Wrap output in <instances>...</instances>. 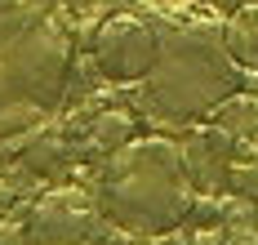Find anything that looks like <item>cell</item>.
Listing matches in <instances>:
<instances>
[{
  "mask_svg": "<svg viewBox=\"0 0 258 245\" xmlns=\"http://www.w3.org/2000/svg\"><path fill=\"white\" fill-rule=\"evenodd\" d=\"M249 98H254V103H258V85H254V94H249Z\"/></svg>",
  "mask_w": 258,
  "mask_h": 245,
  "instance_id": "obj_10",
  "label": "cell"
},
{
  "mask_svg": "<svg viewBox=\"0 0 258 245\" xmlns=\"http://www.w3.org/2000/svg\"><path fill=\"white\" fill-rule=\"evenodd\" d=\"M240 161L236 156V143L218 125H205L201 134H191L182 143V165H187V178L196 196H218L223 188H232V165Z\"/></svg>",
  "mask_w": 258,
  "mask_h": 245,
  "instance_id": "obj_6",
  "label": "cell"
},
{
  "mask_svg": "<svg viewBox=\"0 0 258 245\" xmlns=\"http://www.w3.org/2000/svg\"><path fill=\"white\" fill-rule=\"evenodd\" d=\"M223 45H227L232 63L245 76L258 72V0L254 5H236L223 18Z\"/></svg>",
  "mask_w": 258,
  "mask_h": 245,
  "instance_id": "obj_7",
  "label": "cell"
},
{
  "mask_svg": "<svg viewBox=\"0 0 258 245\" xmlns=\"http://www.w3.org/2000/svg\"><path fill=\"white\" fill-rule=\"evenodd\" d=\"M214 125L240 147V143L258 138V103H254V98H245V89H240L236 98H227L223 107L214 111Z\"/></svg>",
  "mask_w": 258,
  "mask_h": 245,
  "instance_id": "obj_8",
  "label": "cell"
},
{
  "mask_svg": "<svg viewBox=\"0 0 258 245\" xmlns=\"http://www.w3.org/2000/svg\"><path fill=\"white\" fill-rule=\"evenodd\" d=\"M245 89V72L223 45V23L174 18L160 31L156 63L143 81V107L156 120H196L214 116L227 98Z\"/></svg>",
  "mask_w": 258,
  "mask_h": 245,
  "instance_id": "obj_2",
  "label": "cell"
},
{
  "mask_svg": "<svg viewBox=\"0 0 258 245\" xmlns=\"http://www.w3.org/2000/svg\"><path fill=\"white\" fill-rule=\"evenodd\" d=\"M27 223H14V218H0V245H23Z\"/></svg>",
  "mask_w": 258,
  "mask_h": 245,
  "instance_id": "obj_9",
  "label": "cell"
},
{
  "mask_svg": "<svg viewBox=\"0 0 258 245\" xmlns=\"http://www.w3.org/2000/svg\"><path fill=\"white\" fill-rule=\"evenodd\" d=\"M196 188L187 178L182 147L169 138H129L103 165L98 210L134 236H165L187 223Z\"/></svg>",
  "mask_w": 258,
  "mask_h": 245,
  "instance_id": "obj_3",
  "label": "cell"
},
{
  "mask_svg": "<svg viewBox=\"0 0 258 245\" xmlns=\"http://www.w3.org/2000/svg\"><path fill=\"white\" fill-rule=\"evenodd\" d=\"M72 58L67 0H0V143L40 130L62 107Z\"/></svg>",
  "mask_w": 258,
  "mask_h": 245,
  "instance_id": "obj_1",
  "label": "cell"
},
{
  "mask_svg": "<svg viewBox=\"0 0 258 245\" xmlns=\"http://www.w3.org/2000/svg\"><path fill=\"white\" fill-rule=\"evenodd\" d=\"M160 49V31L134 14H116L94 31V63L107 81L116 85H143Z\"/></svg>",
  "mask_w": 258,
  "mask_h": 245,
  "instance_id": "obj_4",
  "label": "cell"
},
{
  "mask_svg": "<svg viewBox=\"0 0 258 245\" xmlns=\"http://www.w3.org/2000/svg\"><path fill=\"white\" fill-rule=\"evenodd\" d=\"M94 196L80 188H53L45 192L27 214V241L31 245H89L98 223Z\"/></svg>",
  "mask_w": 258,
  "mask_h": 245,
  "instance_id": "obj_5",
  "label": "cell"
}]
</instances>
